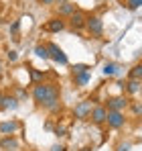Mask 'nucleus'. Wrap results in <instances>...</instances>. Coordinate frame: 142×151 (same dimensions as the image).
<instances>
[{"label": "nucleus", "instance_id": "2", "mask_svg": "<svg viewBox=\"0 0 142 151\" xmlns=\"http://www.w3.org/2000/svg\"><path fill=\"white\" fill-rule=\"evenodd\" d=\"M47 49H49V57H51L53 61H57V63H61V65H67V55L63 53L61 47H57L55 43H49Z\"/></svg>", "mask_w": 142, "mask_h": 151}, {"label": "nucleus", "instance_id": "20", "mask_svg": "<svg viewBox=\"0 0 142 151\" xmlns=\"http://www.w3.org/2000/svg\"><path fill=\"white\" fill-rule=\"evenodd\" d=\"M77 82H79V84H87V82H89V74H87V72L79 74V78H77Z\"/></svg>", "mask_w": 142, "mask_h": 151}, {"label": "nucleus", "instance_id": "13", "mask_svg": "<svg viewBox=\"0 0 142 151\" xmlns=\"http://www.w3.org/2000/svg\"><path fill=\"white\" fill-rule=\"evenodd\" d=\"M75 12V8H73V4H69V2H65V4H61L59 6V14H73Z\"/></svg>", "mask_w": 142, "mask_h": 151}, {"label": "nucleus", "instance_id": "26", "mask_svg": "<svg viewBox=\"0 0 142 151\" xmlns=\"http://www.w3.org/2000/svg\"><path fill=\"white\" fill-rule=\"evenodd\" d=\"M39 2H41V4H51L53 0H39Z\"/></svg>", "mask_w": 142, "mask_h": 151}, {"label": "nucleus", "instance_id": "17", "mask_svg": "<svg viewBox=\"0 0 142 151\" xmlns=\"http://www.w3.org/2000/svg\"><path fill=\"white\" fill-rule=\"evenodd\" d=\"M116 70H118L116 63H106V65H104V74H106V76H114V74H116Z\"/></svg>", "mask_w": 142, "mask_h": 151}, {"label": "nucleus", "instance_id": "1", "mask_svg": "<svg viewBox=\"0 0 142 151\" xmlns=\"http://www.w3.org/2000/svg\"><path fill=\"white\" fill-rule=\"evenodd\" d=\"M33 98L49 110L59 108V88L55 84H37L33 90Z\"/></svg>", "mask_w": 142, "mask_h": 151}, {"label": "nucleus", "instance_id": "9", "mask_svg": "<svg viewBox=\"0 0 142 151\" xmlns=\"http://www.w3.org/2000/svg\"><path fill=\"white\" fill-rule=\"evenodd\" d=\"M0 147H2V149H6V151H16L18 149V141H16V139H12V137H4V139H2V141H0Z\"/></svg>", "mask_w": 142, "mask_h": 151}, {"label": "nucleus", "instance_id": "18", "mask_svg": "<svg viewBox=\"0 0 142 151\" xmlns=\"http://www.w3.org/2000/svg\"><path fill=\"white\" fill-rule=\"evenodd\" d=\"M10 31H12V35H14L12 39H14V41H18V21H14V23H12Z\"/></svg>", "mask_w": 142, "mask_h": 151}, {"label": "nucleus", "instance_id": "19", "mask_svg": "<svg viewBox=\"0 0 142 151\" xmlns=\"http://www.w3.org/2000/svg\"><path fill=\"white\" fill-rule=\"evenodd\" d=\"M140 4H142V0H128V8L130 10H136Z\"/></svg>", "mask_w": 142, "mask_h": 151}, {"label": "nucleus", "instance_id": "12", "mask_svg": "<svg viewBox=\"0 0 142 151\" xmlns=\"http://www.w3.org/2000/svg\"><path fill=\"white\" fill-rule=\"evenodd\" d=\"M0 106H2V108H16V106H18V102H16V98H12V96H4Z\"/></svg>", "mask_w": 142, "mask_h": 151}, {"label": "nucleus", "instance_id": "10", "mask_svg": "<svg viewBox=\"0 0 142 151\" xmlns=\"http://www.w3.org/2000/svg\"><path fill=\"white\" fill-rule=\"evenodd\" d=\"M71 27L73 29H83L85 27V17L81 12H73L71 14Z\"/></svg>", "mask_w": 142, "mask_h": 151}, {"label": "nucleus", "instance_id": "11", "mask_svg": "<svg viewBox=\"0 0 142 151\" xmlns=\"http://www.w3.org/2000/svg\"><path fill=\"white\" fill-rule=\"evenodd\" d=\"M18 129V123L16 121H10V123H2L0 125V133H14Z\"/></svg>", "mask_w": 142, "mask_h": 151}, {"label": "nucleus", "instance_id": "16", "mask_svg": "<svg viewBox=\"0 0 142 151\" xmlns=\"http://www.w3.org/2000/svg\"><path fill=\"white\" fill-rule=\"evenodd\" d=\"M128 92H130V94H136V92H140V82H138V80H132V82L128 84Z\"/></svg>", "mask_w": 142, "mask_h": 151}, {"label": "nucleus", "instance_id": "6", "mask_svg": "<svg viewBox=\"0 0 142 151\" xmlns=\"http://www.w3.org/2000/svg\"><path fill=\"white\" fill-rule=\"evenodd\" d=\"M126 106H128V100H126V98H122V96H118V98H110V100H108V108H110V110H122V108H126Z\"/></svg>", "mask_w": 142, "mask_h": 151}, {"label": "nucleus", "instance_id": "22", "mask_svg": "<svg viewBox=\"0 0 142 151\" xmlns=\"http://www.w3.org/2000/svg\"><path fill=\"white\" fill-rule=\"evenodd\" d=\"M51 151H65V147H63V145H53Z\"/></svg>", "mask_w": 142, "mask_h": 151}, {"label": "nucleus", "instance_id": "25", "mask_svg": "<svg viewBox=\"0 0 142 151\" xmlns=\"http://www.w3.org/2000/svg\"><path fill=\"white\" fill-rule=\"evenodd\" d=\"M128 149H130V145H128V143H126V145H120V147H118V151H128Z\"/></svg>", "mask_w": 142, "mask_h": 151}, {"label": "nucleus", "instance_id": "5", "mask_svg": "<svg viewBox=\"0 0 142 151\" xmlns=\"http://www.w3.org/2000/svg\"><path fill=\"white\" fill-rule=\"evenodd\" d=\"M89 114H92V102L89 100H83L75 106V116L77 119H87Z\"/></svg>", "mask_w": 142, "mask_h": 151}, {"label": "nucleus", "instance_id": "7", "mask_svg": "<svg viewBox=\"0 0 142 151\" xmlns=\"http://www.w3.org/2000/svg\"><path fill=\"white\" fill-rule=\"evenodd\" d=\"M63 29H65V23L61 19H51L47 25H45V31H49V33H59Z\"/></svg>", "mask_w": 142, "mask_h": 151}, {"label": "nucleus", "instance_id": "3", "mask_svg": "<svg viewBox=\"0 0 142 151\" xmlns=\"http://www.w3.org/2000/svg\"><path fill=\"white\" fill-rule=\"evenodd\" d=\"M85 27H87V31L95 35V37H99L102 33H104V23H102V19H97V17H89V19H85Z\"/></svg>", "mask_w": 142, "mask_h": 151}, {"label": "nucleus", "instance_id": "14", "mask_svg": "<svg viewBox=\"0 0 142 151\" xmlns=\"http://www.w3.org/2000/svg\"><path fill=\"white\" fill-rule=\"evenodd\" d=\"M130 78H132V80H138V82L142 80V63L140 65H134V68L130 70Z\"/></svg>", "mask_w": 142, "mask_h": 151}, {"label": "nucleus", "instance_id": "28", "mask_svg": "<svg viewBox=\"0 0 142 151\" xmlns=\"http://www.w3.org/2000/svg\"><path fill=\"white\" fill-rule=\"evenodd\" d=\"M81 151H92V149H89V147H85V149H81Z\"/></svg>", "mask_w": 142, "mask_h": 151}, {"label": "nucleus", "instance_id": "21", "mask_svg": "<svg viewBox=\"0 0 142 151\" xmlns=\"http://www.w3.org/2000/svg\"><path fill=\"white\" fill-rule=\"evenodd\" d=\"M87 72V65H75V74H83Z\"/></svg>", "mask_w": 142, "mask_h": 151}, {"label": "nucleus", "instance_id": "4", "mask_svg": "<svg viewBox=\"0 0 142 151\" xmlns=\"http://www.w3.org/2000/svg\"><path fill=\"white\" fill-rule=\"evenodd\" d=\"M106 121H108V125L114 127V129H120V127H124V114L118 112V110H108V114H106Z\"/></svg>", "mask_w": 142, "mask_h": 151}, {"label": "nucleus", "instance_id": "15", "mask_svg": "<svg viewBox=\"0 0 142 151\" xmlns=\"http://www.w3.org/2000/svg\"><path fill=\"white\" fill-rule=\"evenodd\" d=\"M35 53H37L39 57H43V59H49V49H47V45H37V47H35Z\"/></svg>", "mask_w": 142, "mask_h": 151}, {"label": "nucleus", "instance_id": "27", "mask_svg": "<svg viewBox=\"0 0 142 151\" xmlns=\"http://www.w3.org/2000/svg\"><path fill=\"white\" fill-rule=\"evenodd\" d=\"M2 98H4V94H0V104H2Z\"/></svg>", "mask_w": 142, "mask_h": 151}, {"label": "nucleus", "instance_id": "23", "mask_svg": "<svg viewBox=\"0 0 142 151\" xmlns=\"http://www.w3.org/2000/svg\"><path fill=\"white\" fill-rule=\"evenodd\" d=\"M8 59L14 61V59H16V51H10V53H8Z\"/></svg>", "mask_w": 142, "mask_h": 151}, {"label": "nucleus", "instance_id": "24", "mask_svg": "<svg viewBox=\"0 0 142 151\" xmlns=\"http://www.w3.org/2000/svg\"><path fill=\"white\" fill-rule=\"evenodd\" d=\"M31 76H33L35 80H39V78H41V72H35V70H33V72H31Z\"/></svg>", "mask_w": 142, "mask_h": 151}, {"label": "nucleus", "instance_id": "8", "mask_svg": "<svg viewBox=\"0 0 142 151\" xmlns=\"http://www.w3.org/2000/svg\"><path fill=\"white\" fill-rule=\"evenodd\" d=\"M106 114H108V110H106L104 106H95L89 116H92V121H94V123L99 125V123H104V121H106Z\"/></svg>", "mask_w": 142, "mask_h": 151}]
</instances>
